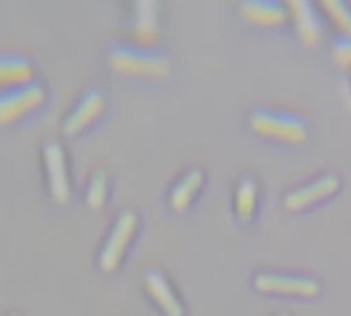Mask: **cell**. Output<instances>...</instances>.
I'll list each match as a JSON object with an SVG mask.
<instances>
[{"label":"cell","mask_w":351,"mask_h":316,"mask_svg":"<svg viewBox=\"0 0 351 316\" xmlns=\"http://www.w3.org/2000/svg\"><path fill=\"white\" fill-rule=\"evenodd\" d=\"M6 316H21V315H19V313H8Z\"/></svg>","instance_id":"obj_20"},{"label":"cell","mask_w":351,"mask_h":316,"mask_svg":"<svg viewBox=\"0 0 351 316\" xmlns=\"http://www.w3.org/2000/svg\"><path fill=\"white\" fill-rule=\"evenodd\" d=\"M288 6H290V19L296 27L300 41L308 47L317 45L323 39V19L319 14L321 12L319 6L308 0H294L288 2Z\"/></svg>","instance_id":"obj_12"},{"label":"cell","mask_w":351,"mask_h":316,"mask_svg":"<svg viewBox=\"0 0 351 316\" xmlns=\"http://www.w3.org/2000/svg\"><path fill=\"white\" fill-rule=\"evenodd\" d=\"M107 62L113 70L130 76L162 78L171 72V56L158 45L138 41H113L107 47Z\"/></svg>","instance_id":"obj_1"},{"label":"cell","mask_w":351,"mask_h":316,"mask_svg":"<svg viewBox=\"0 0 351 316\" xmlns=\"http://www.w3.org/2000/svg\"><path fill=\"white\" fill-rule=\"evenodd\" d=\"M333 58L337 64H341L343 68L351 66V35L348 37H337L335 45H333Z\"/></svg>","instance_id":"obj_18"},{"label":"cell","mask_w":351,"mask_h":316,"mask_svg":"<svg viewBox=\"0 0 351 316\" xmlns=\"http://www.w3.org/2000/svg\"><path fill=\"white\" fill-rule=\"evenodd\" d=\"M204 183H206V171L202 167H191L183 171L169 189V195H167L169 208L173 212L189 210L195 197L199 195V191L204 189Z\"/></svg>","instance_id":"obj_13"},{"label":"cell","mask_w":351,"mask_h":316,"mask_svg":"<svg viewBox=\"0 0 351 316\" xmlns=\"http://www.w3.org/2000/svg\"><path fill=\"white\" fill-rule=\"evenodd\" d=\"M134 35L138 43L154 45L158 37V4L152 0H140L134 4Z\"/></svg>","instance_id":"obj_14"},{"label":"cell","mask_w":351,"mask_h":316,"mask_svg":"<svg viewBox=\"0 0 351 316\" xmlns=\"http://www.w3.org/2000/svg\"><path fill=\"white\" fill-rule=\"evenodd\" d=\"M105 109V95L99 86H88L80 99L76 101L74 109L68 113V117L62 123L64 134L72 136L76 132H80L82 127H86L90 121H95Z\"/></svg>","instance_id":"obj_11"},{"label":"cell","mask_w":351,"mask_h":316,"mask_svg":"<svg viewBox=\"0 0 351 316\" xmlns=\"http://www.w3.org/2000/svg\"><path fill=\"white\" fill-rule=\"evenodd\" d=\"M239 12L247 23L265 29H278L292 21L288 2L280 0H247L239 6Z\"/></svg>","instance_id":"obj_9"},{"label":"cell","mask_w":351,"mask_h":316,"mask_svg":"<svg viewBox=\"0 0 351 316\" xmlns=\"http://www.w3.org/2000/svg\"><path fill=\"white\" fill-rule=\"evenodd\" d=\"M107 189H109V177L105 169H95L86 187V206L90 210H99L105 199H107Z\"/></svg>","instance_id":"obj_17"},{"label":"cell","mask_w":351,"mask_h":316,"mask_svg":"<svg viewBox=\"0 0 351 316\" xmlns=\"http://www.w3.org/2000/svg\"><path fill=\"white\" fill-rule=\"evenodd\" d=\"M43 165L47 175L49 193L58 204H68L70 199V175H68V162L66 152L58 140H47L43 144Z\"/></svg>","instance_id":"obj_8"},{"label":"cell","mask_w":351,"mask_h":316,"mask_svg":"<svg viewBox=\"0 0 351 316\" xmlns=\"http://www.w3.org/2000/svg\"><path fill=\"white\" fill-rule=\"evenodd\" d=\"M247 127L259 138L286 144H302L308 138L306 117L282 107H253L247 115Z\"/></svg>","instance_id":"obj_2"},{"label":"cell","mask_w":351,"mask_h":316,"mask_svg":"<svg viewBox=\"0 0 351 316\" xmlns=\"http://www.w3.org/2000/svg\"><path fill=\"white\" fill-rule=\"evenodd\" d=\"M341 187H343L341 175H337L333 171H325V173H319V175L286 189L282 204L288 212H304L317 204H323V202L335 197L341 191Z\"/></svg>","instance_id":"obj_4"},{"label":"cell","mask_w":351,"mask_h":316,"mask_svg":"<svg viewBox=\"0 0 351 316\" xmlns=\"http://www.w3.org/2000/svg\"><path fill=\"white\" fill-rule=\"evenodd\" d=\"M253 288L259 294L269 296H292L313 300L321 296L323 284L319 278L302 271H284V269H259L251 280Z\"/></svg>","instance_id":"obj_3"},{"label":"cell","mask_w":351,"mask_h":316,"mask_svg":"<svg viewBox=\"0 0 351 316\" xmlns=\"http://www.w3.org/2000/svg\"><path fill=\"white\" fill-rule=\"evenodd\" d=\"M136 230H138V214L134 210H123L115 218V222L103 243V249L99 253V267L103 271H115L119 267Z\"/></svg>","instance_id":"obj_6"},{"label":"cell","mask_w":351,"mask_h":316,"mask_svg":"<svg viewBox=\"0 0 351 316\" xmlns=\"http://www.w3.org/2000/svg\"><path fill=\"white\" fill-rule=\"evenodd\" d=\"M319 10L339 31V37L351 35V6L348 2H341V0H323V2H319Z\"/></svg>","instance_id":"obj_16"},{"label":"cell","mask_w":351,"mask_h":316,"mask_svg":"<svg viewBox=\"0 0 351 316\" xmlns=\"http://www.w3.org/2000/svg\"><path fill=\"white\" fill-rule=\"evenodd\" d=\"M33 78V62L23 53H0V84H19Z\"/></svg>","instance_id":"obj_15"},{"label":"cell","mask_w":351,"mask_h":316,"mask_svg":"<svg viewBox=\"0 0 351 316\" xmlns=\"http://www.w3.org/2000/svg\"><path fill=\"white\" fill-rule=\"evenodd\" d=\"M45 101V86L31 78L27 82L0 88V123H10Z\"/></svg>","instance_id":"obj_5"},{"label":"cell","mask_w":351,"mask_h":316,"mask_svg":"<svg viewBox=\"0 0 351 316\" xmlns=\"http://www.w3.org/2000/svg\"><path fill=\"white\" fill-rule=\"evenodd\" d=\"M142 286L165 316L187 315V306L183 298L179 296V292L175 290L167 274L160 271L158 267H146L142 271Z\"/></svg>","instance_id":"obj_7"},{"label":"cell","mask_w":351,"mask_h":316,"mask_svg":"<svg viewBox=\"0 0 351 316\" xmlns=\"http://www.w3.org/2000/svg\"><path fill=\"white\" fill-rule=\"evenodd\" d=\"M232 214L241 224H251L259 212L261 185L259 179L251 173L241 175L232 185Z\"/></svg>","instance_id":"obj_10"},{"label":"cell","mask_w":351,"mask_h":316,"mask_svg":"<svg viewBox=\"0 0 351 316\" xmlns=\"http://www.w3.org/2000/svg\"><path fill=\"white\" fill-rule=\"evenodd\" d=\"M276 316H290L288 313H280V315H276Z\"/></svg>","instance_id":"obj_21"},{"label":"cell","mask_w":351,"mask_h":316,"mask_svg":"<svg viewBox=\"0 0 351 316\" xmlns=\"http://www.w3.org/2000/svg\"><path fill=\"white\" fill-rule=\"evenodd\" d=\"M346 88H348V97H350L351 101V66L346 68Z\"/></svg>","instance_id":"obj_19"}]
</instances>
